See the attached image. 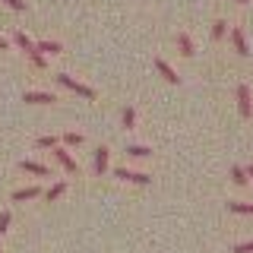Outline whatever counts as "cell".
Returning a JSON list of instances; mask_svg holds the SVG:
<instances>
[{"label": "cell", "mask_w": 253, "mask_h": 253, "mask_svg": "<svg viewBox=\"0 0 253 253\" xmlns=\"http://www.w3.org/2000/svg\"><path fill=\"white\" fill-rule=\"evenodd\" d=\"M57 83L63 85V89H70V92L83 95L85 101H95V89H89V85H83V83H79V79H73V76H67V73H57Z\"/></svg>", "instance_id": "1"}, {"label": "cell", "mask_w": 253, "mask_h": 253, "mask_svg": "<svg viewBox=\"0 0 253 253\" xmlns=\"http://www.w3.org/2000/svg\"><path fill=\"white\" fill-rule=\"evenodd\" d=\"M114 177H121L126 180V184H152V174H146V171H133V168H114Z\"/></svg>", "instance_id": "2"}, {"label": "cell", "mask_w": 253, "mask_h": 253, "mask_svg": "<svg viewBox=\"0 0 253 253\" xmlns=\"http://www.w3.org/2000/svg\"><path fill=\"white\" fill-rule=\"evenodd\" d=\"M237 108H241V117H250L253 114V92L250 85H237Z\"/></svg>", "instance_id": "3"}, {"label": "cell", "mask_w": 253, "mask_h": 253, "mask_svg": "<svg viewBox=\"0 0 253 253\" xmlns=\"http://www.w3.org/2000/svg\"><path fill=\"white\" fill-rule=\"evenodd\" d=\"M54 155H57L60 168L67 171V174H76V171H79V168H76V158L70 155V149H67V146H54Z\"/></svg>", "instance_id": "4"}, {"label": "cell", "mask_w": 253, "mask_h": 253, "mask_svg": "<svg viewBox=\"0 0 253 253\" xmlns=\"http://www.w3.org/2000/svg\"><path fill=\"white\" fill-rule=\"evenodd\" d=\"M155 70L165 76V83H171V85H180V76H177V70H174L171 63H165L162 57H155Z\"/></svg>", "instance_id": "5"}, {"label": "cell", "mask_w": 253, "mask_h": 253, "mask_svg": "<svg viewBox=\"0 0 253 253\" xmlns=\"http://www.w3.org/2000/svg\"><path fill=\"white\" fill-rule=\"evenodd\" d=\"M231 44H234V51L241 54V57H250V44H247L244 29H231Z\"/></svg>", "instance_id": "6"}, {"label": "cell", "mask_w": 253, "mask_h": 253, "mask_svg": "<svg viewBox=\"0 0 253 253\" xmlns=\"http://www.w3.org/2000/svg\"><path fill=\"white\" fill-rule=\"evenodd\" d=\"M108 162H111V152H108V146H98L95 149V174H105L108 171Z\"/></svg>", "instance_id": "7"}, {"label": "cell", "mask_w": 253, "mask_h": 253, "mask_svg": "<svg viewBox=\"0 0 253 253\" xmlns=\"http://www.w3.org/2000/svg\"><path fill=\"white\" fill-rule=\"evenodd\" d=\"M19 168L26 171V174H35V177H47V174H51V168H47V165H42V162H32V158H26V162H22Z\"/></svg>", "instance_id": "8"}, {"label": "cell", "mask_w": 253, "mask_h": 253, "mask_svg": "<svg viewBox=\"0 0 253 253\" xmlns=\"http://www.w3.org/2000/svg\"><path fill=\"white\" fill-rule=\"evenodd\" d=\"M26 101H29V105H54L57 95H54V92H26Z\"/></svg>", "instance_id": "9"}, {"label": "cell", "mask_w": 253, "mask_h": 253, "mask_svg": "<svg viewBox=\"0 0 253 253\" xmlns=\"http://www.w3.org/2000/svg\"><path fill=\"white\" fill-rule=\"evenodd\" d=\"M177 47H180V54H184V57H193V54H196L193 38H190L187 32H177Z\"/></svg>", "instance_id": "10"}, {"label": "cell", "mask_w": 253, "mask_h": 253, "mask_svg": "<svg viewBox=\"0 0 253 253\" xmlns=\"http://www.w3.org/2000/svg\"><path fill=\"white\" fill-rule=\"evenodd\" d=\"M228 212H234V215H253V203H237V200H228Z\"/></svg>", "instance_id": "11"}, {"label": "cell", "mask_w": 253, "mask_h": 253, "mask_svg": "<svg viewBox=\"0 0 253 253\" xmlns=\"http://www.w3.org/2000/svg\"><path fill=\"white\" fill-rule=\"evenodd\" d=\"M35 196H42V190H38V187H22V190H16V193H13V200L16 203H26V200H35Z\"/></svg>", "instance_id": "12"}, {"label": "cell", "mask_w": 253, "mask_h": 253, "mask_svg": "<svg viewBox=\"0 0 253 253\" xmlns=\"http://www.w3.org/2000/svg\"><path fill=\"white\" fill-rule=\"evenodd\" d=\"M225 35H228V22L215 19V22H212V42H225Z\"/></svg>", "instance_id": "13"}, {"label": "cell", "mask_w": 253, "mask_h": 253, "mask_svg": "<svg viewBox=\"0 0 253 253\" xmlns=\"http://www.w3.org/2000/svg\"><path fill=\"white\" fill-rule=\"evenodd\" d=\"M126 155L139 162V158H149V155H152V149H146V146H139V142H133V146H126Z\"/></svg>", "instance_id": "14"}, {"label": "cell", "mask_w": 253, "mask_h": 253, "mask_svg": "<svg viewBox=\"0 0 253 253\" xmlns=\"http://www.w3.org/2000/svg\"><path fill=\"white\" fill-rule=\"evenodd\" d=\"M13 42L19 44V47H22L26 54H29V51H35V42H32V38L26 35V32H16V35H13Z\"/></svg>", "instance_id": "15"}, {"label": "cell", "mask_w": 253, "mask_h": 253, "mask_svg": "<svg viewBox=\"0 0 253 253\" xmlns=\"http://www.w3.org/2000/svg\"><path fill=\"white\" fill-rule=\"evenodd\" d=\"M83 142H85V136H83V133H76V130L63 133V146H67V149H73V146H83Z\"/></svg>", "instance_id": "16"}, {"label": "cell", "mask_w": 253, "mask_h": 253, "mask_svg": "<svg viewBox=\"0 0 253 253\" xmlns=\"http://www.w3.org/2000/svg\"><path fill=\"white\" fill-rule=\"evenodd\" d=\"M35 47H38L42 54H60V51H63V44H60V42H38Z\"/></svg>", "instance_id": "17"}, {"label": "cell", "mask_w": 253, "mask_h": 253, "mask_svg": "<svg viewBox=\"0 0 253 253\" xmlns=\"http://www.w3.org/2000/svg\"><path fill=\"white\" fill-rule=\"evenodd\" d=\"M29 60H32V67H35V70H44V67H47V60H44V54H42V51H38V47H35V51H29Z\"/></svg>", "instance_id": "18"}, {"label": "cell", "mask_w": 253, "mask_h": 253, "mask_svg": "<svg viewBox=\"0 0 253 253\" xmlns=\"http://www.w3.org/2000/svg\"><path fill=\"white\" fill-rule=\"evenodd\" d=\"M231 180H234L237 187H244L250 177H247V171H244V168H237V165H234V168H231Z\"/></svg>", "instance_id": "19"}, {"label": "cell", "mask_w": 253, "mask_h": 253, "mask_svg": "<svg viewBox=\"0 0 253 253\" xmlns=\"http://www.w3.org/2000/svg\"><path fill=\"white\" fill-rule=\"evenodd\" d=\"M35 146H38V149H54V146H60V139H57V136H38Z\"/></svg>", "instance_id": "20"}, {"label": "cell", "mask_w": 253, "mask_h": 253, "mask_svg": "<svg viewBox=\"0 0 253 253\" xmlns=\"http://www.w3.org/2000/svg\"><path fill=\"white\" fill-rule=\"evenodd\" d=\"M63 193H67V184H63V180H57V184H54L51 190H47V200H57V196H63Z\"/></svg>", "instance_id": "21"}, {"label": "cell", "mask_w": 253, "mask_h": 253, "mask_svg": "<svg viewBox=\"0 0 253 253\" xmlns=\"http://www.w3.org/2000/svg\"><path fill=\"white\" fill-rule=\"evenodd\" d=\"M124 126H126V130L136 126V111H133V108H124Z\"/></svg>", "instance_id": "22"}, {"label": "cell", "mask_w": 253, "mask_h": 253, "mask_svg": "<svg viewBox=\"0 0 253 253\" xmlns=\"http://www.w3.org/2000/svg\"><path fill=\"white\" fill-rule=\"evenodd\" d=\"M3 3L10 6V10H16V13H26V10H29V3H26V0H3Z\"/></svg>", "instance_id": "23"}, {"label": "cell", "mask_w": 253, "mask_h": 253, "mask_svg": "<svg viewBox=\"0 0 253 253\" xmlns=\"http://www.w3.org/2000/svg\"><path fill=\"white\" fill-rule=\"evenodd\" d=\"M10 221H13V215H10V212H0V234H6Z\"/></svg>", "instance_id": "24"}, {"label": "cell", "mask_w": 253, "mask_h": 253, "mask_svg": "<svg viewBox=\"0 0 253 253\" xmlns=\"http://www.w3.org/2000/svg\"><path fill=\"white\" fill-rule=\"evenodd\" d=\"M234 253H253V241H244V244H234Z\"/></svg>", "instance_id": "25"}, {"label": "cell", "mask_w": 253, "mask_h": 253, "mask_svg": "<svg viewBox=\"0 0 253 253\" xmlns=\"http://www.w3.org/2000/svg\"><path fill=\"white\" fill-rule=\"evenodd\" d=\"M6 47H10V42H6V38H0V51H6Z\"/></svg>", "instance_id": "26"}, {"label": "cell", "mask_w": 253, "mask_h": 253, "mask_svg": "<svg viewBox=\"0 0 253 253\" xmlns=\"http://www.w3.org/2000/svg\"><path fill=\"white\" fill-rule=\"evenodd\" d=\"M244 171H247V177H253V165H247V168H244Z\"/></svg>", "instance_id": "27"}, {"label": "cell", "mask_w": 253, "mask_h": 253, "mask_svg": "<svg viewBox=\"0 0 253 253\" xmlns=\"http://www.w3.org/2000/svg\"><path fill=\"white\" fill-rule=\"evenodd\" d=\"M237 3H250V0H237Z\"/></svg>", "instance_id": "28"}, {"label": "cell", "mask_w": 253, "mask_h": 253, "mask_svg": "<svg viewBox=\"0 0 253 253\" xmlns=\"http://www.w3.org/2000/svg\"><path fill=\"white\" fill-rule=\"evenodd\" d=\"M0 253H3V250H0Z\"/></svg>", "instance_id": "29"}]
</instances>
